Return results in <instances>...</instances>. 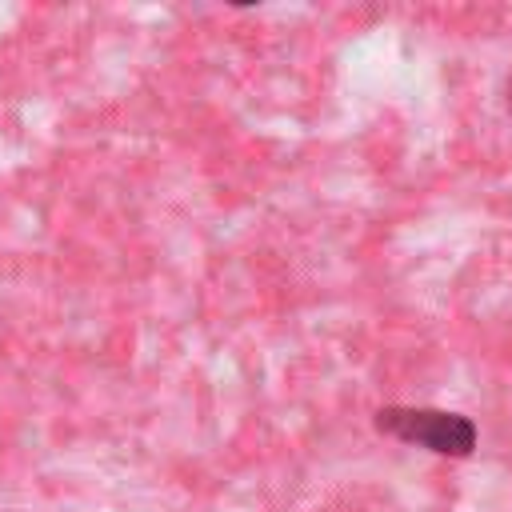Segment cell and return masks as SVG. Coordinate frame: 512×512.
Returning <instances> with one entry per match:
<instances>
[{"label": "cell", "mask_w": 512, "mask_h": 512, "mask_svg": "<svg viewBox=\"0 0 512 512\" xmlns=\"http://www.w3.org/2000/svg\"><path fill=\"white\" fill-rule=\"evenodd\" d=\"M508 104H512V88H508Z\"/></svg>", "instance_id": "cell-2"}, {"label": "cell", "mask_w": 512, "mask_h": 512, "mask_svg": "<svg viewBox=\"0 0 512 512\" xmlns=\"http://www.w3.org/2000/svg\"><path fill=\"white\" fill-rule=\"evenodd\" d=\"M376 428L404 440L420 444L440 456H468L476 448V424L460 412H440V408H380Z\"/></svg>", "instance_id": "cell-1"}]
</instances>
